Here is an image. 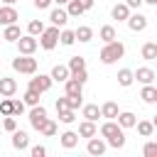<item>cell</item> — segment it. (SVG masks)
<instances>
[{"label": "cell", "instance_id": "46", "mask_svg": "<svg viewBox=\"0 0 157 157\" xmlns=\"http://www.w3.org/2000/svg\"><path fill=\"white\" fill-rule=\"evenodd\" d=\"M52 2H54V0H34V7H39V10H47Z\"/></svg>", "mask_w": 157, "mask_h": 157}, {"label": "cell", "instance_id": "3", "mask_svg": "<svg viewBox=\"0 0 157 157\" xmlns=\"http://www.w3.org/2000/svg\"><path fill=\"white\" fill-rule=\"evenodd\" d=\"M59 42H61V32H59V27H56V25L47 27V29L42 32V37H39V47H42L44 52H52Z\"/></svg>", "mask_w": 157, "mask_h": 157}, {"label": "cell", "instance_id": "37", "mask_svg": "<svg viewBox=\"0 0 157 157\" xmlns=\"http://www.w3.org/2000/svg\"><path fill=\"white\" fill-rule=\"evenodd\" d=\"M2 128H5L7 132H15V130H17V118H15V115H5V118H2Z\"/></svg>", "mask_w": 157, "mask_h": 157}, {"label": "cell", "instance_id": "28", "mask_svg": "<svg viewBox=\"0 0 157 157\" xmlns=\"http://www.w3.org/2000/svg\"><path fill=\"white\" fill-rule=\"evenodd\" d=\"M135 128H137V132H140V137H150V135H152V132L157 130L152 120H137V125H135Z\"/></svg>", "mask_w": 157, "mask_h": 157}, {"label": "cell", "instance_id": "15", "mask_svg": "<svg viewBox=\"0 0 157 157\" xmlns=\"http://www.w3.org/2000/svg\"><path fill=\"white\" fill-rule=\"evenodd\" d=\"M15 91H17V81L10 78V76H2L0 78V96L2 98H10V96H15Z\"/></svg>", "mask_w": 157, "mask_h": 157}, {"label": "cell", "instance_id": "23", "mask_svg": "<svg viewBox=\"0 0 157 157\" xmlns=\"http://www.w3.org/2000/svg\"><path fill=\"white\" fill-rule=\"evenodd\" d=\"M140 54H142L145 61H157V42H145Z\"/></svg>", "mask_w": 157, "mask_h": 157}, {"label": "cell", "instance_id": "21", "mask_svg": "<svg viewBox=\"0 0 157 157\" xmlns=\"http://www.w3.org/2000/svg\"><path fill=\"white\" fill-rule=\"evenodd\" d=\"M140 98H142V103H147V105L157 103V88H155L152 83H145L142 91H140Z\"/></svg>", "mask_w": 157, "mask_h": 157}, {"label": "cell", "instance_id": "5", "mask_svg": "<svg viewBox=\"0 0 157 157\" xmlns=\"http://www.w3.org/2000/svg\"><path fill=\"white\" fill-rule=\"evenodd\" d=\"M47 120H49V118H47V108H44V105H34V108L29 110V125H32L34 130L42 132V128L47 125Z\"/></svg>", "mask_w": 157, "mask_h": 157}, {"label": "cell", "instance_id": "31", "mask_svg": "<svg viewBox=\"0 0 157 157\" xmlns=\"http://www.w3.org/2000/svg\"><path fill=\"white\" fill-rule=\"evenodd\" d=\"M47 27H44V22L42 20H29L27 22V32L29 34H34V37H42V32H44Z\"/></svg>", "mask_w": 157, "mask_h": 157}, {"label": "cell", "instance_id": "36", "mask_svg": "<svg viewBox=\"0 0 157 157\" xmlns=\"http://www.w3.org/2000/svg\"><path fill=\"white\" fill-rule=\"evenodd\" d=\"M0 113H2V115H15V101H12V98H2Z\"/></svg>", "mask_w": 157, "mask_h": 157}, {"label": "cell", "instance_id": "26", "mask_svg": "<svg viewBox=\"0 0 157 157\" xmlns=\"http://www.w3.org/2000/svg\"><path fill=\"white\" fill-rule=\"evenodd\" d=\"M98 37L103 39V44H108V42L118 39V34H115V27H113V25H103V27L98 29Z\"/></svg>", "mask_w": 157, "mask_h": 157}, {"label": "cell", "instance_id": "48", "mask_svg": "<svg viewBox=\"0 0 157 157\" xmlns=\"http://www.w3.org/2000/svg\"><path fill=\"white\" fill-rule=\"evenodd\" d=\"M81 2H83V7H86V10H91V7H93V2H96V0H81Z\"/></svg>", "mask_w": 157, "mask_h": 157}, {"label": "cell", "instance_id": "13", "mask_svg": "<svg viewBox=\"0 0 157 157\" xmlns=\"http://www.w3.org/2000/svg\"><path fill=\"white\" fill-rule=\"evenodd\" d=\"M52 78H54L56 83H66V81L71 78V69H69V64H56V66L52 69Z\"/></svg>", "mask_w": 157, "mask_h": 157}, {"label": "cell", "instance_id": "18", "mask_svg": "<svg viewBox=\"0 0 157 157\" xmlns=\"http://www.w3.org/2000/svg\"><path fill=\"white\" fill-rule=\"evenodd\" d=\"M12 147L20 150V152L27 150V147H29V135H27L25 130H15V132H12Z\"/></svg>", "mask_w": 157, "mask_h": 157}, {"label": "cell", "instance_id": "4", "mask_svg": "<svg viewBox=\"0 0 157 157\" xmlns=\"http://www.w3.org/2000/svg\"><path fill=\"white\" fill-rule=\"evenodd\" d=\"M52 83H54V78H52V74L47 76V74H34L32 78H29V83H27V88H34V91H39V93H47L49 88H52Z\"/></svg>", "mask_w": 157, "mask_h": 157}, {"label": "cell", "instance_id": "20", "mask_svg": "<svg viewBox=\"0 0 157 157\" xmlns=\"http://www.w3.org/2000/svg\"><path fill=\"white\" fill-rule=\"evenodd\" d=\"M81 115H83L86 120H98V118H103V110H101L96 103H86V105L81 108Z\"/></svg>", "mask_w": 157, "mask_h": 157}, {"label": "cell", "instance_id": "49", "mask_svg": "<svg viewBox=\"0 0 157 157\" xmlns=\"http://www.w3.org/2000/svg\"><path fill=\"white\" fill-rule=\"evenodd\" d=\"M54 2H56V5H69L71 0H54Z\"/></svg>", "mask_w": 157, "mask_h": 157}, {"label": "cell", "instance_id": "33", "mask_svg": "<svg viewBox=\"0 0 157 157\" xmlns=\"http://www.w3.org/2000/svg\"><path fill=\"white\" fill-rule=\"evenodd\" d=\"M66 10H69V15H71V17H78V15H83V12H86V7H83V2H81V0H71V2L66 5Z\"/></svg>", "mask_w": 157, "mask_h": 157}, {"label": "cell", "instance_id": "40", "mask_svg": "<svg viewBox=\"0 0 157 157\" xmlns=\"http://www.w3.org/2000/svg\"><path fill=\"white\" fill-rule=\"evenodd\" d=\"M42 135H44V137H54V135H56V123H54V120H47V125L42 128Z\"/></svg>", "mask_w": 157, "mask_h": 157}, {"label": "cell", "instance_id": "43", "mask_svg": "<svg viewBox=\"0 0 157 157\" xmlns=\"http://www.w3.org/2000/svg\"><path fill=\"white\" fill-rule=\"evenodd\" d=\"M71 76H74L76 81H81V83H86V81H88V71H86V69H81V71H76V74H71Z\"/></svg>", "mask_w": 157, "mask_h": 157}, {"label": "cell", "instance_id": "45", "mask_svg": "<svg viewBox=\"0 0 157 157\" xmlns=\"http://www.w3.org/2000/svg\"><path fill=\"white\" fill-rule=\"evenodd\" d=\"M25 108H27L25 98H22V101H15V115H22V113H25Z\"/></svg>", "mask_w": 157, "mask_h": 157}, {"label": "cell", "instance_id": "24", "mask_svg": "<svg viewBox=\"0 0 157 157\" xmlns=\"http://www.w3.org/2000/svg\"><path fill=\"white\" fill-rule=\"evenodd\" d=\"M118 123H120V125L128 130V128H135V125H137V118H135V113H130V110H120Z\"/></svg>", "mask_w": 157, "mask_h": 157}, {"label": "cell", "instance_id": "19", "mask_svg": "<svg viewBox=\"0 0 157 157\" xmlns=\"http://www.w3.org/2000/svg\"><path fill=\"white\" fill-rule=\"evenodd\" d=\"M101 110H103V118L105 120H118V115H120V108H118L115 101H105L101 105Z\"/></svg>", "mask_w": 157, "mask_h": 157}, {"label": "cell", "instance_id": "52", "mask_svg": "<svg viewBox=\"0 0 157 157\" xmlns=\"http://www.w3.org/2000/svg\"><path fill=\"white\" fill-rule=\"evenodd\" d=\"M152 123H155V128H157V115H152Z\"/></svg>", "mask_w": 157, "mask_h": 157}, {"label": "cell", "instance_id": "32", "mask_svg": "<svg viewBox=\"0 0 157 157\" xmlns=\"http://www.w3.org/2000/svg\"><path fill=\"white\" fill-rule=\"evenodd\" d=\"M39 96H42L39 91H34V88H27L22 98H25V103H27L29 108H34V105H39Z\"/></svg>", "mask_w": 157, "mask_h": 157}, {"label": "cell", "instance_id": "14", "mask_svg": "<svg viewBox=\"0 0 157 157\" xmlns=\"http://www.w3.org/2000/svg\"><path fill=\"white\" fill-rule=\"evenodd\" d=\"M155 76H157V71H155V69H150V66H140V69L135 71V81H137V83H142V86H145V83H152V81H155Z\"/></svg>", "mask_w": 157, "mask_h": 157}, {"label": "cell", "instance_id": "22", "mask_svg": "<svg viewBox=\"0 0 157 157\" xmlns=\"http://www.w3.org/2000/svg\"><path fill=\"white\" fill-rule=\"evenodd\" d=\"M64 93H69V96H83V83L71 76V78L64 83Z\"/></svg>", "mask_w": 157, "mask_h": 157}, {"label": "cell", "instance_id": "25", "mask_svg": "<svg viewBox=\"0 0 157 157\" xmlns=\"http://www.w3.org/2000/svg\"><path fill=\"white\" fill-rule=\"evenodd\" d=\"M22 34H20V25H7L5 29H2V39L5 42H17Z\"/></svg>", "mask_w": 157, "mask_h": 157}, {"label": "cell", "instance_id": "47", "mask_svg": "<svg viewBox=\"0 0 157 157\" xmlns=\"http://www.w3.org/2000/svg\"><path fill=\"white\" fill-rule=\"evenodd\" d=\"M125 2H128V5L132 7V10H137V7H140V5L145 2V0H125Z\"/></svg>", "mask_w": 157, "mask_h": 157}, {"label": "cell", "instance_id": "6", "mask_svg": "<svg viewBox=\"0 0 157 157\" xmlns=\"http://www.w3.org/2000/svg\"><path fill=\"white\" fill-rule=\"evenodd\" d=\"M110 145H108V140L101 135V137H91L88 142H86V152L91 155V157H101V155H105V150H108Z\"/></svg>", "mask_w": 157, "mask_h": 157}, {"label": "cell", "instance_id": "27", "mask_svg": "<svg viewBox=\"0 0 157 157\" xmlns=\"http://www.w3.org/2000/svg\"><path fill=\"white\" fill-rule=\"evenodd\" d=\"M132 81H135V71H130V69H120V71H118V83H120L123 88L132 86Z\"/></svg>", "mask_w": 157, "mask_h": 157}, {"label": "cell", "instance_id": "29", "mask_svg": "<svg viewBox=\"0 0 157 157\" xmlns=\"http://www.w3.org/2000/svg\"><path fill=\"white\" fill-rule=\"evenodd\" d=\"M56 118H59V123H64V125H71V123L76 120V110H74V108H64V110H56Z\"/></svg>", "mask_w": 157, "mask_h": 157}, {"label": "cell", "instance_id": "1", "mask_svg": "<svg viewBox=\"0 0 157 157\" xmlns=\"http://www.w3.org/2000/svg\"><path fill=\"white\" fill-rule=\"evenodd\" d=\"M123 54H125V44H123L120 39H113V42L103 44V49H101L98 59H101L105 66H110V64H115L118 59H123Z\"/></svg>", "mask_w": 157, "mask_h": 157}, {"label": "cell", "instance_id": "16", "mask_svg": "<svg viewBox=\"0 0 157 157\" xmlns=\"http://www.w3.org/2000/svg\"><path fill=\"white\" fill-rule=\"evenodd\" d=\"M78 135H81V137H86V140L96 137V135H98L96 120H86V118H83V123H78Z\"/></svg>", "mask_w": 157, "mask_h": 157}, {"label": "cell", "instance_id": "38", "mask_svg": "<svg viewBox=\"0 0 157 157\" xmlns=\"http://www.w3.org/2000/svg\"><path fill=\"white\" fill-rule=\"evenodd\" d=\"M142 155L145 157H157V142L155 140H147L145 147H142Z\"/></svg>", "mask_w": 157, "mask_h": 157}, {"label": "cell", "instance_id": "53", "mask_svg": "<svg viewBox=\"0 0 157 157\" xmlns=\"http://www.w3.org/2000/svg\"><path fill=\"white\" fill-rule=\"evenodd\" d=\"M155 64H157V61H155Z\"/></svg>", "mask_w": 157, "mask_h": 157}, {"label": "cell", "instance_id": "7", "mask_svg": "<svg viewBox=\"0 0 157 157\" xmlns=\"http://www.w3.org/2000/svg\"><path fill=\"white\" fill-rule=\"evenodd\" d=\"M37 47H39V39L34 37V34H22L20 39H17V49H20V54H34L37 52Z\"/></svg>", "mask_w": 157, "mask_h": 157}, {"label": "cell", "instance_id": "2", "mask_svg": "<svg viewBox=\"0 0 157 157\" xmlns=\"http://www.w3.org/2000/svg\"><path fill=\"white\" fill-rule=\"evenodd\" d=\"M12 69L17 74H25V76H34L37 74V59L32 54H20L17 59H12Z\"/></svg>", "mask_w": 157, "mask_h": 157}, {"label": "cell", "instance_id": "35", "mask_svg": "<svg viewBox=\"0 0 157 157\" xmlns=\"http://www.w3.org/2000/svg\"><path fill=\"white\" fill-rule=\"evenodd\" d=\"M69 69H71V74L86 69V59H83V56H71V59H69Z\"/></svg>", "mask_w": 157, "mask_h": 157}, {"label": "cell", "instance_id": "34", "mask_svg": "<svg viewBox=\"0 0 157 157\" xmlns=\"http://www.w3.org/2000/svg\"><path fill=\"white\" fill-rule=\"evenodd\" d=\"M74 42H78L76 39V29H61V44L64 47H71Z\"/></svg>", "mask_w": 157, "mask_h": 157}, {"label": "cell", "instance_id": "12", "mask_svg": "<svg viewBox=\"0 0 157 157\" xmlns=\"http://www.w3.org/2000/svg\"><path fill=\"white\" fill-rule=\"evenodd\" d=\"M128 27H130L132 32H142V29H147V17H145L142 12H132V15L128 17Z\"/></svg>", "mask_w": 157, "mask_h": 157}, {"label": "cell", "instance_id": "50", "mask_svg": "<svg viewBox=\"0 0 157 157\" xmlns=\"http://www.w3.org/2000/svg\"><path fill=\"white\" fill-rule=\"evenodd\" d=\"M17 0H2V5H15Z\"/></svg>", "mask_w": 157, "mask_h": 157}, {"label": "cell", "instance_id": "41", "mask_svg": "<svg viewBox=\"0 0 157 157\" xmlns=\"http://www.w3.org/2000/svg\"><path fill=\"white\" fill-rule=\"evenodd\" d=\"M108 145H110V147H115V150H120V147H125V132H120V135H115V137H110V140H108Z\"/></svg>", "mask_w": 157, "mask_h": 157}, {"label": "cell", "instance_id": "51", "mask_svg": "<svg viewBox=\"0 0 157 157\" xmlns=\"http://www.w3.org/2000/svg\"><path fill=\"white\" fill-rule=\"evenodd\" d=\"M145 2H147V5H155V7H157V0H145Z\"/></svg>", "mask_w": 157, "mask_h": 157}, {"label": "cell", "instance_id": "42", "mask_svg": "<svg viewBox=\"0 0 157 157\" xmlns=\"http://www.w3.org/2000/svg\"><path fill=\"white\" fill-rule=\"evenodd\" d=\"M29 155L32 157H44L47 155V147L44 145H34V147H29Z\"/></svg>", "mask_w": 157, "mask_h": 157}, {"label": "cell", "instance_id": "9", "mask_svg": "<svg viewBox=\"0 0 157 157\" xmlns=\"http://www.w3.org/2000/svg\"><path fill=\"white\" fill-rule=\"evenodd\" d=\"M17 20H20V12H17L12 5H2V7H0V25H2V27L15 25Z\"/></svg>", "mask_w": 157, "mask_h": 157}, {"label": "cell", "instance_id": "39", "mask_svg": "<svg viewBox=\"0 0 157 157\" xmlns=\"http://www.w3.org/2000/svg\"><path fill=\"white\" fill-rule=\"evenodd\" d=\"M66 101H69V108H74V110L83 108V96H69L66 93Z\"/></svg>", "mask_w": 157, "mask_h": 157}, {"label": "cell", "instance_id": "17", "mask_svg": "<svg viewBox=\"0 0 157 157\" xmlns=\"http://www.w3.org/2000/svg\"><path fill=\"white\" fill-rule=\"evenodd\" d=\"M78 132H74V130H66V132H61L59 135V142H61V147L64 150H74L76 145H78Z\"/></svg>", "mask_w": 157, "mask_h": 157}, {"label": "cell", "instance_id": "30", "mask_svg": "<svg viewBox=\"0 0 157 157\" xmlns=\"http://www.w3.org/2000/svg\"><path fill=\"white\" fill-rule=\"evenodd\" d=\"M76 39H78V42H83V44H86V42H91V39H93V29H91L88 25L76 27Z\"/></svg>", "mask_w": 157, "mask_h": 157}, {"label": "cell", "instance_id": "10", "mask_svg": "<svg viewBox=\"0 0 157 157\" xmlns=\"http://www.w3.org/2000/svg\"><path fill=\"white\" fill-rule=\"evenodd\" d=\"M120 132H125V128H123L118 120H105V123L101 125V135H103L105 140H110V137H115V135H120Z\"/></svg>", "mask_w": 157, "mask_h": 157}, {"label": "cell", "instance_id": "44", "mask_svg": "<svg viewBox=\"0 0 157 157\" xmlns=\"http://www.w3.org/2000/svg\"><path fill=\"white\" fill-rule=\"evenodd\" d=\"M54 108H56V110H64V108H69V101H66V93H64L61 98H56V103H54Z\"/></svg>", "mask_w": 157, "mask_h": 157}, {"label": "cell", "instance_id": "8", "mask_svg": "<svg viewBox=\"0 0 157 157\" xmlns=\"http://www.w3.org/2000/svg\"><path fill=\"white\" fill-rule=\"evenodd\" d=\"M130 10H132V7H130L128 2H115V5L110 7V17L118 20V22H128V17L132 15Z\"/></svg>", "mask_w": 157, "mask_h": 157}, {"label": "cell", "instance_id": "11", "mask_svg": "<svg viewBox=\"0 0 157 157\" xmlns=\"http://www.w3.org/2000/svg\"><path fill=\"white\" fill-rule=\"evenodd\" d=\"M69 17H71V15H69V10H64L61 5H59V7H54V10L49 12V22H52V25H56V27H64V25L69 22Z\"/></svg>", "mask_w": 157, "mask_h": 157}]
</instances>
